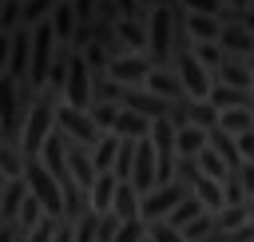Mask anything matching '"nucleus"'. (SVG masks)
I'll return each instance as SVG.
<instances>
[{
    "instance_id": "40",
    "label": "nucleus",
    "mask_w": 254,
    "mask_h": 242,
    "mask_svg": "<svg viewBox=\"0 0 254 242\" xmlns=\"http://www.w3.org/2000/svg\"><path fill=\"white\" fill-rule=\"evenodd\" d=\"M183 12H202V16H222L226 0H179Z\"/></svg>"
},
{
    "instance_id": "46",
    "label": "nucleus",
    "mask_w": 254,
    "mask_h": 242,
    "mask_svg": "<svg viewBox=\"0 0 254 242\" xmlns=\"http://www.w3.org/2000/svg\"><path fill=\"white\" fill-rule=\"evenodd\" d=\"M143 8H179V0H143Z\"/></svg>"
},
{
    "instance_id": "49",
    "label": "nucleus",
    "mask_w": 254,
    "mask_h": 242,
    "mask_svg": "<svg viewBox=\"0 0 254 242\" xmlns=\"http://www.w3.org/2000/svg\"><path fill=\"white\" fill-rule=\"evenodd\" d=\"M4 186H8V179H4V175H0V194H4Z\"/></svg>"
},
{
    "instance_id": "44",
    "label": "nucleus",
    "mask_w": 254,
    "mask_h": 242,
    "mask_svg": "<svg viewBox=\"0 0 254 242\" xmlns=\"http://www.w3.org/2000/svg\"><path fill=\"white\" fill-rule=\"evenodd\" d=\"M56 242H75V222H71V218H60V230H56Z\"/></svg>"
},
{
    "instance_id": "14",
    "label": "nucleus",
    "mask_w": 254,
    "mask_h": 242,
    "mask_svg": "<svg viewBox=\"0 0 254 242\" xmlns=\"http://www.w3.org/2000/svg\"><path fill=\"white\" fill-rule=\"evenodd\" d=\"M218 44H222L226 56H238V60H250V56H254V36H250L242 24H222Z\"/></svg>"
},
{
    "instance_id": "47",
    "label": "nucleus",
    "mask_w": 254,
    "mask_h": 242,
    "mask_svg": "<svg viewBox=\"0 0 254 242\" xmlns=\"http://www.w3.org/2000/svg\"><path fill=\"white\" fill-rule=\"evenodd\" d=\"M242 28L254 36V8H246V12H242Z\"/></svg>"
},
{
    "instance_id": "42",
    "label": "nucleus",
    "mask_w": 254,
    "mask_h": 242,
    "mask_svg": "<svg viewBox=\"0 0 254 242\" xmlns=\"http://www.w3.org/2000/svg\"><path fill=\"white\" fill-rule=\"evenodd\" d=\"M12 40H16V32L8 36V32H0V75L8 71V60H12Z\"/></svg>"
},
{
    "instance_id": "4",
    "label": "nucleus",
    "mask_w": 254,
    "mask_h": 242,
    "mask_svg": "<svg viewBox=\"0 0 254 242\" xmlns=\"http://www.w3.org/2000/svg\"><path fill=\"white\" fill-rule=\"evenodd\" d=\"M24 179H28V190L44 202V210L64 218V190H60L56 175L44 167V159H24Z\"/></svg>"
},
{
    "instance_id": "25",
    "label": "nucleus",
    "mask_w": 254,
    "mask_h": 242,
    "mask_svg": "<svg viewBox=\"0 0 254 242\" xmlns=\"http://www.w3.org/2000/svg\"><path fill=\"white\" fill-rule=\"evenodd\" d=\"M115 32L127 44V52H143L147 56V20H119Z\"/></svg>"
},
{
    "instance_id": "2",
    "label": "nucleus",
    "mask_w": 254,
    "mask_h": 242,
    "mask_svg": "<svg viewBox=\"0 0 254 242\" xmlns=\"http://www.w3.org/2000/svg\"><path fill=\"white\" fill-rule=\"evenodd\" d=\"M175 36H179V8H151V16H147V60L155 67H175Z\"/></svg>"
},
{
    "instance_id": "3",
    "label": "nucleus",
    "mask_w": 254,
    "mask_h": 242,
    "mask_svg": "<svg viewBox=\"0 0 254 242\" xmlns=\"http://www.w3.org/2000/svg\"><path fill=\"white\" fill-rule=\"evenodd\" d=\"M56 52H60V40L52 32V24H36L32 28V91H48V75H52V63H56Z\"/></svg>"
},
{
    "instance_id": "30",
    "label": "nucleus",
    "mask_w": 254,
    "mask_h": 242,
    "mask_svg": "<svg viewBox=\"0 0 254 242\" xmlns=\"http://www.w3.org/2000/svg\"><path fill=\"white\" fill-rule=\"evenodd\" d=\"M214 230H218V222H214V214L206 210V214H198L190 226H183V238H187V242H206Z\"/></svg>"
},
{
    "instance_id": "35",
    "label": "nucleus",
    "mask_w": 254,
    "mask_h": 242,
    "mask_svg": "<svg viewBox=\"0 0 254 242\" xmlns=\"http://www.w3.org/2000/svg\"><path fill=\"white\" fill-rule=\"evenodd\" d=\"M214 222H218V230H238L242 222H250V214H246V206H222L214 214Z\"/></svg>"
},
{
    "instance_id": "37",
    "label": "nucleus",
    "mask_w": 254,
    "mask_h": 242,
    "mask_svg": "<svg viewBox=\"0 0 254 242\" xmlns=\"http://www.w3.org/2000/svg\"><path fill=\"white\" fill-rule=\"evenodd\" d=\"M99 230V210H87L83 218H75V242H95Z\"/></svg>"
},
{
    "instance_id": "11",
    "label": "nucleus",
    "mask_w": 254,
    "mask_h": 242,
    "mask_svg": "<svg viewBox=\"0 0 254 242\" xmlns=\"http://www.w3.org/2000/svg\"><path fill=\"white\" fill-rule=\"evenodd\" d=\"M64 147H67V167H71L75 182H79V186L91 194V186H95V179H99L95 159H91V147H87V143H75V139H67Z\"/></svg>"
},
{
    "instance_id": "21",
    "label": "nucleus",
    "mask_w": 254,
    "mask_h": 242,
    "mask_svg": "<svg viewBox=\"0 0 254 242\" xmlns=\"http://www.w3.org/2000/svg\"><path fill=\"white\" fill-rule=\"evenodd\" d=\"M218 127L226 131V135H246V131H254V111L250 107H230V111H218Z\"/></svg>"
},
{
    "instance_id": "38",
    "label": "nucleus",
    "mask_w": 254,
    "mask_h": 242,
    "mask_svg": "<svg viewBox=\"0 0 254 242\" xmlns=\"http://www.w3.org/2000/svg\"><path fill=\"white\" fill-rule=\"evenodd\" d=\"M222 194H226V206H246V186H242V179H238V171L222 182Z\"/></svg>"
},
{
    "instance_id": "28",
    "label": "nucleus",
    "mask_w": 254,
    "mask_h": 242,
    "mask_svg": "<svg viewBox=\"0 0 254 242\" xmlns=\"http://www.w3.org/2000/svg\"><path fill=\"white\" fill-rule=\"evenodd\" d=\"M198 167H202V175H206V179H214V182H226V179L234 175V171H230V163H226L214 147H206V151L198 155Z\"/></svg>"
},
{
    "instance_id": "51",
    "label": "nucleus",
    "mask_w": 254,
    "mask_h": 242,
    "mask_svg": "<svg viewBox=\"0 0 254 242\" xmlns=\"http://www.w3.org/2000/svg\"><path fill=\"white\" fill-rule=\"evenodd\" d=\"M0 143H4V131H0Z\"/></svg>"
},
{
    "instance_id": "26",
    "label": "nucleus",
    "mask_w": 254,
    "mask_h": 242,
    "mask_svg": "<svg viewBox=\"0 0 254 242\" xmlns=\"http://www.w3.org/2000/svg\"><path fill=\"white\" fill-rule=\"evenodd\" d=\"M210 147L230 163V171H238V167L246 163V159H242V151H238V139H234V135H226L222 127H214V131H210Z\"/></svg>"
},
{
    "instance_id": "27",
    "label": "nucleus",
    "mask_w": 254,
    "mask_h": 242,
    "mask_svg": "<svg viewBox=\"0 0 254 242\" xmlns=\"http://www.w3.org/2000/svg\"><path fill=\"white\" fill-rule=\"evenodd\" d=\"M198 214H206V206H202V198H198V194L190 190V194H187V198H183V202H179V206L171 210V218H167V222L183 230V226H190V222H194Z\"/></svg>"
},
{
    "instance_id": "19",
    "label": "nucleus",
    "mask_w": 254,
    "mask_h": 242,
    "mask_svg": "<svg viewBox=\"0 0 254 242\" xmlns=\"http://www.w3.org/2000/svg\"><path fill=\"white\" fill-rule=\"evenodd\" d=\"M139 210H143V194H139L131 182H119L115 202H111V214H119L123 222H131V218H139Z\"/></svg>"
},
{
    "instance_id": "20",
    "label": "nucleus",
    "mask_w": 254,
    "mask_h": 242,
    "mask_svg": "<svg viewBox=\"0 0 254 242\" xmlns=\"http://www.w3.org/2000/svg\"><path fill=\"white\" fill-rule=\"evenodd\" d=\"M210 147V131L206 127H179V155H187V159H198L202 151Z\"/></svg>"
},
{
    "instance_id": "43",
    "label": "nucleus",
    "mask_w": 254,
    "mask_h": 242,
    "mask_svg": "<svg viewBox=\"0 0 254 242\" xmlns=\"http://www.w3.org/2000/svg\"><path fill=\"white\" fill-rule=\"evenodd\" d=\"M238 179H242V186H246V198H254V163H242V167H238Z\"/></svg>"
},
{
    "instance_id": "5",
    "label": "nucleus",
    "mask_w": 254,
    "mask_h": 242,
    "mask_svg": "<svg viewBox=\"0 0 254 242\" xmlns=\"http://www.w3.org/2000/svg\"><path fill=\"white\" fill-rule=\"evenodd\" d=\"M190 194V186L187 182H167V186H155V190H147L143 194V210H139V218L143 222H159V218H171V210L183 202Z\"/></svg>"
},
{
    "instance_id": "15",
    "label": "nucleus",
    "mask_w": 254,
    "mask_h": 242,
    "mask_svg": "<svg viewBox=\"0 0 254 242\" xmlns=\"http://www.w3.org/2000/svg\"><path fill=\"white\" fill-rule=\"evenodd\" d=\"M187 32H190L194 44H218L222 20L218 16H202V12H187Z\"/></svg>"
},
{
    "instance_id": "10",
    "label": "nucleus",
    "mask_w": 254,
    "mask_h": 242,
    "mask_svg": "<svg viewBox=\"0 0 254 242\" xmlns=\"http://www.w3.org/2000/svg\"><path fill=\"white\" fill-rule=\"evenodd\" d=\"M119 107H131V111H139L147 119H171V99H163V95H155L147 87H123Z\"/></svg>"
},
{
    "instance_id": "12",
    "label": "nucleus",
    "mask_w": 254,
    "mask_h": 242,
    "mask_svg": "<svg viewBox=\"0 0 254 242\" xmlns=\"http://www.w3.org/2000/svg\"><path fill=\"white\" fill-rule=\"evenodd\" d=\"M143 87L155 91V95H163V99H171V103H179V99L187 95V87H183V79H179L175 67H151V75H147Z\"/></svg>"
},
{
    "instance_id": "18",
    "label": "nucleus",
    "mask_w": 254,
    "mask_h": 242,
    "mask_svg": "<svg viewBox=\"0 0 254 242\" xmlns=\"http://www.w3.org/2000/svg\"><path fill=\"white\" fill-rule=\"evenodd\" d=\"M151 123H155V119H147V115L123 107L119 119H115V135H119V139H147V135H151Z\"/></svg>"
},
{
    "instance_id": "34",
    "label": "nucleus",
    "mask_w": 254,
    "mask_h": 242,
    "mask_svg": "<svg viewBox=\"0 0 254 242\" xmlns=\"http://www.w3.org/2000/svg\"><path fill=\"white\" fill-rule=\"evenodd\" d=\"M147 238H151V242H187V238H183V230H179V226H171L167 218L147 222Z\"/></svg>"
},
{
    "instance_id": "53",
    "label": "nucleus",
    "mask_w": 254,
    "mask_h": 242,
    "mask_svg": "<svg viewBox=\"0 0 254 242\" xmlns=\"http://www.w3.org/2000/svg\"><path fill=\"white\" fill-rule=\"evenodd\" d=\"M147 242H151V238H147Z\"/></svg>"
},
{
    "instance_id": "17",
    "label": "nucleus",
    "mask_w": 254,
    "mask_h": 242,
    "mask_svg": "<svg viewBox=\"0 0 254 242\" xmlns=\"http://www.w3.org/2000/svg\"><path fill=\"white\" fill-rule=\"evenodd\" d=\"M218 111H230V107H250L254 103V91H242V87H230V83H218L214 79V87H210V95H206Z\"/></svg>"
},
{
    "instance_id": "7",
    "label": "nucleus",
    "mask_w": 254,
    "mask_h": 242,
    "mask_svg": "<svg viewBox=\"0 0 254 242\" xmlns=\"http://www.w3.org/2000/svg\"><path fill=\"white\" fill-rule=\"evenodd\" d=\"M171 123L175 127H206V131H214L218 127V107L210 103V99H190V95H183L179 103H171Z\"/></svg>"
},
{
    "instance_id": "50",
    "label": "nucleus",
    "mask_w": 254,
    "mask_h": 242,
    "mask_svg": "<svg viewBox=\"0 0 254 242\" xmlns=\"http://www.w3.org/2000/svg\"><path fill=\"white\" fill-rule=\"evenodd\" d=\"M16 242H28V234H24V230H20V234H16Z\"/></svg>"
},
{
    "instance_id": "33",
    "label": "nucleus",
    "mask_w": 254,
    "mask_h": 242,
    "mask_svg": "<svg viewBox=\"0 0 254 242\" xmlns=\"http://www.w3.org/2000/svg\"><path fill=\"white\" fill-rule=\"evenodd\" d=\"M56 230H60V214H44L28 230V242H56Z\"/></svg>"
},
{
    "instance_id": "32",
    "label": "nucleus",
    "mask_w": 254,
    "mask_h": 242,
    "mask_svg": "<svg viewBox=\"0 0 254 242\" xmlns=\"http://www.w3.org/2000/svg\"><path fill=\"white\" fill-rule=\"evenodd\" d=\"M44 214H48V210H44V202H40L36 194H28V198H24V206H20V230L28 234V230H32Z\"/></svg>"
},
{
    "instance_id": "36",
    "label": "nucleus",
    "mask_w": 254,
    "mask_h": 242,
    "mask_svg": "<svg viewBox=\"0 0 254 242\" xmlns=\"http://www.w3.org/2000/svg\"><path fill=\"white\" fill-rule=\"evenodd\" d=\"M194 56L210 67V71H218L222 67V60H226V52H222V44H194Z\"/></svg>"
},
{
    "instance_id": "31",
    "label": "nucleus",
    "mask_w": 254,
    "mask_h": 242,
    "mask_svg": "<svg viewBox=\"0 0 254 242\" xmlns=\"http://www.w3.org/2000/svg\"><path fill=\"white\" fill-rule=\"evenodd\" d=\"M87 111H91V119H95L99 131H115V119H119L123 107H119V103H91Z\"/></svg>"
},
{
    "instance_id": "52",
    "label": "nucleus",
    "mask_w": 254,
    "mask_h": 242,
    "mask_svg": "<svg viewBox=\"0 0 254 242\" xmlns=\"http://www.w3.org/2000/svg\"><path fill=\"white\" fill-rule=\"evenodd\" d=\"M250 111H254V103H250Z\"/></svg>"
},
{
    "instance_id": "8",
    "label": "nucleus",
    "mask_w": 254,
    "mask_h": 242,
    "mask_svg": "<svg viewBox=\"0 0 254 242\" xmlns=\"http://www.w3.org/2000/svg\"><path fill=\"white\" fill-rule=\"evenodd\" d=\"M91 79H95V71H91V67H87V60L75 52V56H71L67 83H64V103H67V107L87 111V107H91Z\"/></svg>"
},
{
    "instance_id": "6",
    "label": "nucleus",
    "mask_w": 254,
    "mask_h": 242,
    "mask_svg": "<svg viewBox=\"0 0 254 242\" xmlns=\"http://www.w3.org/2000/svg\"><path fill=\"white\" fill-rule=\"evenodd\" d=\"M56 127H60L67 139L87 143V147H95V143L107 135V131H99V127H95L91 111H79V107H67V103H60V111H56Z\"/></svg>"
},
{
    "instance_id": "41",
    "label": "nucleus",
    "mask_w": 254,
    "mask_h": 242,
    "mask_svg": "<svg viewBox=\"0 0 254 242\" xmlns=\"http://www.w3.org/2000/svg\"><path fill=\"white\" fill-rule=\"evenodd\" d=\"M115 4H119L123 20H147L151 16V8H143V0H115Z\"/></svg>"
},
{
    "instance_id": "24",
    "label": "nucleus",
    "mask_w": 254,
    "mask_h": 242,
    "mask_svg": "<svg viewBox=\"0 0 254 242\" xmlns=\"http://www.w3.org/2000/svg\"><path fill=\"white\" fill-rule=\"evenodd\" d=\"M190 190L202 198V206L210 210V214H218L222 206H226V194H222V182H214V179H206V175H198L194 182H190Z\"/></svg>"
},
{
    "instance_id": "1",
    "label": "nucleus",
    "mask_w": 254,
    "mask_h": 242,
    "mask_svg": "<svg viewBox=\"0 0 254 242\" xmlns=\"http://www.w3.org/2000/svg\"><path fill=\"white\" fill-rule=\"evenodd\" d=\"M60 103H64L60 91H40L36 103L28 107L24 135H20V151H24V159H40L44 143H48L52 131H56V111H60Z\"/></svg>"
},
{
    "instance_id": "16",
    "label": "nucleus",
    "mask_w": 254,
    "mask_h": 242,
    "mask_svg": "<svg viewBox=\"0 0 254 242\" xmlns=\"http://www.w3.org/2000/svg\"><path fill=\"white\" fill-rule=\"evenodd\" d=\"M214 79H218V83H230V87H242V91H254V71H250L238 56H226L222 67L214 71Z\"/></svg>"
},
{
    "instance_id": "48",
    "label": "nucleus",
    "mask_w": 254,
    "mask_h": 242,
    "mask_svg": "<svg viewBox=\"0 0 254 242\" xmlns=\"http://www.w3.org/2000/svg\"><path fill=\"white\" fill-rule=\"evenodd\" d=\"M246 214H250V222H254V198H246Z\"/></svg>"
},
{
    "instance_id": "29",
    "label": "nucleus",
    "mask_w": 254,
    "mask_h": 242,
    "mask_svg": "<svg viewBox=\"0 0 254 242\" xmlns=\"http://www.w3.org/2000/svg\"><path fill=\"white\" fill-rule=\"evenodd\" d=\"M0 175L4 179H20L24 175V151L16 143H0Z\"/></svg>"
},
{
    "instance_id": "9",
    "label": "nucleus",
    "mask_w": 254,
    "mask_h": 242,
    "mask_svg": "<svg viewBox=\"0 0 254 242\" xmlns=\"http://www.w3.org/2000/svg\"><path fill=\"white\" fill-rule=\"evenodd\" d=\"M151 67H155V63H151L143 52H127V56H115V60H111L107 75H111L115 83H123V87H143L147 75H151Z\"/></svg>"
},
{
    "instance_id": "45",
    "label": "nucleus",
    "mask_w": 254,
    "mask_h": 242,
    "mask_svg": "<svg viewBox=\"0 0 254 242\" xmlns=\"http://www.w3.org/2000/svg\"><path fill=\"white\" fill-rule=\"evenodd\" d=\"M238 151H242V159H246V163H254V131L238 135Z\"/></svg>"
},
{
    "instance_id": "13",
    "label": "nucleus",
    "mask_w": 254,
    "mask_h": 242,
    "mask_svg": "<svg viewBox=\"0 0 254 242\" xmlns=\"http://www.w3.org/2000/svg\"><path fill=\"white\" fill-rule=\"evenodd\" d=\"M32 190H28V179L20 175V179H8V186H4V194H0V222H20V206H24V198H28Z\"/></svg>"
},
{
    "instance_id": "39",
    "label": "nucleus",
    "mask_w": 254,
    "mask_h": 242,
    "mask_svg": "<svg viewBox=\"0 0 254 242\" xmlns=\"http://www.w3.org/2000/svg\"><path fill=\"white\" fill-rule=\"evenodd\" d=\"M115 242H147V222H143V218L123 222V226H119V234H115Z\"/></svg>"
},
{
    "instance_id": "22",
    "label": "nucleus",
    "mask_w": 254,
    "mask_h": 242,
    "mask_svg": "<svg viewBox=\"0 0 254 242\" xmlns=\"http://www.w3.org/2000/svg\"><path fill=\"white\" fill-rule=\"evenodd\" d=\"M119 147H123V139L115 135V131H107L95 147H91V159H95V171L103 175V171H115V155H119Z\"/></svg>"
},
{
    "instance_id": "23",
    "label": "nucleus",
    "mask_w": 254,
    "mask_h": 242,
    "mask_svg": "<svg viewBox=\"0 0 254 242\" xmlns=\"http://www.w3.org/2000/svg\"><path fill=\"white\" fill-rule=\"evenodd\" d=\"M115 190H119V179H115L111 171H103V175L95 179V186H91V210L107 214V210H111V202H115Z\"/></svg>"
}]
</instances>
